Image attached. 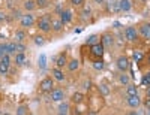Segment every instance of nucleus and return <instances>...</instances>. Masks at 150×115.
Listing matches in <instances>:
<instances>
[{"mask_svg": "<svg viewBox=\"0 0 150 115\" xmlns=\"http://www.w3.org/2000/svg\"><path fill=\"white\" fill-rule=\"evenodd\" d=\"M51 20H53V17L50 15V14H45V15H42L39 20H38V29H39V32H42V33H50L51 32Z\"/></svg>", "mask_w": 150, "mask_h": 115, "instance_id": "1", "label": "nucleus"}, {"mask_svg": "<svg viewBox=\"0 0 150 115\" xmlns=\"http://www.w3.org/2000/svg\"><path fill=\"white\" fill-rule=\"evenodd\" d=\"M104 54H105V46H104L102 43L98 42V43H95V45H90V57H92L93 60L102 58Z\"/></svg>", "mask_w": 150, "mask_h": 115, "instance_id": "2", "label": "nucleus"}, {"mask_svg": "<svg viewBox=\"0 0 150 115\" xmlns=\"http://www.w3.org/2000/svg\"><path fill=\"white\" fill-rule=\"evenodd\" d=\"M54 88V78L53 76H47L39 82V90L42 93H51Z\"/></svg>", "mask_w": 150, "mask_h": 115, "instance_id": "3", "label": "nucleus"}, {"mask_svg": "<svg viewBox=\"0 0 150 115\" xmlns=\"http://www.w3.org/2000/svg\"><path fill=\"white\" fill-rule=\"evenodd\" d=\"M125 37L129 42H137L138 41V30L135 27H132V25H129V27L125 29Z\"/></svg>", "mask_w": 150, "mask_h": 115, "instance_id": "4", "label": "nucleus"}, {"mask_svg": "<svg viewBox=\"0 0 150 115\" xmlns=\"http://www.w3.org/2000/svg\"><path fill=\"white\" fill-rule=\"evenodd\" d=\"M116 65H117V69L120 72H126L129 67H131V63H129V58L126 55H120L116 61Z\"/></svg>", "mask_w": 150, "mask_h": 115, "instance_id": "5", "label": "nucleus"}, {"mask_svg": "<svg viewBox=\"0 0 150 115\" xmlns=\"http://www.w3.org/2000/svg\"><path fill=\"white\" fill-rule=\"evenodd\" d=\"M33 24H35V17L32 14H26V15H23L20 18V25L23 29H29V27H32Z\"/></svg>", "mask_w": 150, "mask_h": 115, "instance_id": "6", "label": "nucleus"}, {"mask_svg": "<svg viewBox=\"0 0 150 115\" xmlns=\"http://www.w3.org/2000/svg\"><path fill=\"white\" fill-rule=\"evenodd\" d=\"M65 99V91L60 90V88H53L51 91V100L53 102H63Z\"/></svg>", "mask_w": 150, "mask_h": 115, "instance_id": "7", "label": "nucleus"}, {"mask_svg": "<svg viewBox=\"0 0 150 115\" xmlns=\"http://www.w3.org/2000/svg\"><path fill=\"white\" fill-rule=\"evenodd\" d=\"M138 33L144 37V39L150 41V22H143L138 29Z\"/></svg>", "mask_w": 150, "mask_h": 115, "instance_id": "8", "label": "nucleus"}, {"mask_svg": "<svg viewBox=\"0 0 150 115\" xmlns=\"http://www.w3.org/2000/svg\"><path fill=\"white\" fill-rule=\"evenodd\" d=\"M101 43H102L105 48H110L112 43H114V37H112V34H110V33H104V34L101 36Z\"/></svg>", "mask_w": 150, "mask_h": 115, "instance_id": "9", "label": "nucleus"}, {"mask_svg": "<svg viewBox=\"0 0 150 115\" xmlns=\"http://www.w3.org/2000/svg\"><path fill=\"white\" fill-rule=\"evenodd\" d=\"M128 105H129V108H138L141 105V97L138 94L128 96Z\"/></svg>", "mask_w": 150, "mask_h": 115, "instance_id": "10", "label": "nucleus"}, {"mask_svg": "<svg viewBox=\"0 0 150 115\" xmlns=\"http://www.w3.org/2000/svg\"><path fill=\"white\" fill-rule=\"evenodd\" d=\"M63 25H65V24L62 22L60 18H53V20H51V30L56 32V33H59V32L63 30Z\"/></svg>", "mask_w": 150, "mask_h": 115, "instance_id": "11", "label": "nucleus"}, {"mask_svg": "<svg viewBox=\"0 0 150 115\" xmlns=\"http://www.w3.org/2000/svg\"><path fill=\"white\" fill-rule=\"evenodd\" d=\"M51 75H53V78H54L56 81H59V82L65 81V73H63V70H62L60 67H54V69L51 70Z\"/></svg>", "mask_w": 150, "mask_h": 115, "instance_id": "12", "label": "nucleus"}, {"mask_svg": "<svg viewBox=\"0 0 150 115\" xmlns=\"http://www.w3.org/2000/svg\"><path fill=\"white\" fill-rule=\"evenodd\" d=\"M68 65V58H66V54L65 53H62V54H59L57 55V58H56V67H65Z\"/></svg>", "mask_w": 150, "mask_h": 115, "instance_id": "13", "label": "nucleus"}, {"mask_svg": "<svg viewBox=\"0 0 150 115\" xmlns=\"http://www.w3.org/2000/svg\"><path fill=\"white\" fill-rule=\"evenodd\" d=\"M60 20L63 24H68L72 21V12L69 9H65V11H62V14H60Z\"/></svg>", "mask_w": 150, "mask_h": 115, "instance_id": "14", "label": "nucleus"}, {"mask_svg": "<svg viewBox=\"0 0 150 115\" xmlns=\"http://www.w3.org/2000/svg\"><path fill=\"white\" fill-rule=\"evenodd\" d=\"M119 9L122 12H129L132 9V3H131V0H120L119 2Z\"/></svg>", "mask_w": 150, "mask_h": 115, "instance_id": "15", "label": "nucleus"}, {"mask_svg": "<svg viewBox=\"0 0 150 115\" xmlns=\"http://www.w3.org/2000/svg\"><path fill=\"white\" fill-rule=\"evenodd\" d=\"M66 66H68L69 72H75V70H78V67H80V61H78L77 58H72V60L68 61Z\"/></svg>", "mask_w": 150, "mask_h": 115, "instance_id": "16", "label": "nucleus"}, {"mask_svg": "<svg viewBox=\"0 0 150 115\" xmlns=\"http://www.w3.org/2000/svg\"><path fill=\"white\" fill-rule=\"evenodd\" d=\"M99 93H101L102 96H108L110 93H111V88L108 87V84L107 82H102V84H99Z\"/></svg>", "mask_w": 150, "mask_h": 115, "instance_id": "17", "label": "nucleus"}, {"mask_svg": "<svg viewBox=\"0 0 150 115\" xmlns=\"http://www.w3.org/2000/svg\"><path fill=\"white\" fill-rule=\"evenodd\" d=\"M14 39H15V42H23L24 39H26V32H24V29L17 30L14 33Z\"/></svg>", "mask_w": 150, "mask_h": 115, "instance_id": "18", "label": "nucleus"}, {"mask_svg": "<svg viewBox=\"0 0 150 115\" xmlns=\"http://www.w3.org/2000/svg\"><path fill=\"white\" fill-rule=\"evenodd\" d=\"M99 39H101V36H99V34H90L89 37H87V41H86V45H87V46L95 45V43L99 42Z\"/></svg>", "mask_w": 150, "mask_h": 115, "instance_id": "19", "label": "nucleus"}, {"mask_svg": "<svg viewBox=\"0 0 150 115\" xmlns=\"http://www.w3.org/2000/svg\"><path fill=\"white\" fill-rule=\"evenodd\" d=\"M104 67H105L104 58H96V60H93V69H95V70H102Z\"/></svg>", "mask_w": 150, "mask_h": 115, "instance_id": "20", "label": "nucleus"}, {"mask_svg": "<svg viewBox=\"0 0 150 115\" xmlns=\"http://www.w3.org/2000/svg\"><path fill=\"white\" fill-rule=\"evenodd\" d=\"M36 3V9H45L51 5V0H35Z\"/></svg>", "mask_w": 150, "mask_h": 115, "instance_id": "21", "label": "nucleus"}, {"mask_svg": "<svg viewBox=\"0 0 150 115\" xmlns=\"http://www.w3.org/2000/svg\"><path fill=\"white\" fill-rule=\"evenodd\" d=\"M24 63H26V55H24V53H17L15 54V65L23 66Z\"/></svg>", "mask_w": 150, "mask_h": 115, "instance_id": "22", "label": "nucleus"}, {"mask_svg": "<svg viewBox=\"0 0 150 115\" xmlns=\"http://www.w3.org/2000/svg\"><path fill=\"white\" fill-rule=\"evenodd\" d=\"M132 58L135 60V63H141V61H143V58H144V53H143V51L135 49L134 53H132Z\"/></svg>", "mask_w": 150, "mask_h": 115, "instance_id": "23", "label": "nucleus"}, {"mask_svg": "<svg viewBox=\"0 0 150 115\" xmlns=\"http://www.w3.org/2000/svg\"><path fill=\"white\" fill-rule=\"evenodd\" d=\"M126 94H128V96L138 94V87L134 85V84H128V87H126Z\"/></svg>", "mask_w": 150, "mask_h": 115, "instance_id": "24", "label": "nucleus"}, {"mask_svg": "<svg viewBox=\"0 0 150 115\" xmlns=\"http://www.w3.org/2000/svg\"><path fill=\"white\" fill-rule=\"evenodd\" d=\"M83 100H84V94H81V93H74L72 94V103L80 105V103H83Z\"/></svg>", "mask_w": 150, "mask_h": 115, "instance_id": "25", "label": "nucleus"}, {"mask_svg": "<svg viewBox=\"0 0 150 115\" xmlns=\"http://www.w3.org/2000/svg\"><path fill=\"white\" fill-rule=\"evenodd\" d=\"M24 9H26V11H35L36 9V3H35V0H26V2H24Z\"/></svg>", "mask_w": 150, "mask_h": 115, "instance_id": "26", "label": "nucleus"}, {"mask_svg": "<svg viewBox=\"0 0 150 115\" xmlns=\"http://www.w3.org/2000/svg\"><path fill=\"white\" fill-rule=\"evenodd\" d=\"M6 54H17V51H15V42H8L6 43Z\"/></svg>", "mask_w": 150, "mask_h": 115, "instance_id": "27", "label": "nucleus"}, {"mask_svg": "<svg viewBox=\"0 0 150 115\" xmlns=\"http://www.w3.org/2000/svg\"><path fill=\"white\" fill-rule=\"evenodd\" d=\"M8 72H9V65L0 60V75H8Z\"/></svg>", "mask_w": 150, "mask_h": 115, "instance_id": "28", "label": "nucleus"}, {"mask_svg": "<svg viewBox=\"0 0 150 115\" xmlns=\"http://www.w3.org/2000/svg\"><path fill=\"white\" fill-rule=\"evenodd\" d=\"M59 114H69V105L68 103H60L59 105Z\"/></svg>", "mask_w": 150, "mask_h": 115, "instance_id": "29", "label": "nucleus"}, {"mask_svg": "<svg viewBox=\"0 0 150 115\" xmlns=\"http://www.w3.org/2000/svg\"><path fill=\"white\" fill-rule=\"evenodd\" d=\"M33 41H35V45H38V46H44L45 45V37L44 36H36Z\"/></svg>", "mask_w": 150, "mask_h": 115, "instance_id": "30", "label": "nucleus"}, {"mask_svg": "<svg viewBox=\"0 0 150 115\" xmlns=\"http://www.w3.org/2000/svg\"><path fill=\"white\" fill-rule=\"evenodd\" d=\"M38 61H39V67H41V69H45V67H47V57H45V54H41Z\"/></svg>", "mask_w": 150, "mask_h": 115, "instance_id": "31", "label": "nucleus"}, {"mask_svg": "<svg viewBox=\"0 0 150 115\" xmlns=\"http://www.w3.org/2000/svg\"><path fill=\"white\" fill-rule=\"evenodd\" d=\"M15 51L17 53H24V51H26V45L21 43V42H15Z\"/></svg>", "mask_w": 150, "mask_h": 115, "instance_id": "32", "label": "nucleus"}, {"mask_svg": "<svg viewBox=\"0 0 150 115\" xmlns=\"http://www.w3.org/2000/svg\"><path fill=\"white\" fill-rule=\"evenodd\" d=\"M119 81H120L122 84H125V85H128V84H129V76H128V75H125V72H122Z\"/></svg>", "mask_w": 150, "mask_h": 115, "instance_id": "33", "label": "nucleus"}, {"mask_svg": "<svg viewBox=\"0 0 150 115\" xmlns=\"http://www.w3.org/2000/svg\"><path fill=\"white\" fill-rule=\"evenodd\" d=\"M17 114H18V115H26V114H29V109H27V106H18V109H17Z\"/></svg>", "mask_w": 150, "mask_h": 115, "instance_id": "34", "label": "nucleus"}, {"mask_svg": "<svg viewBox=\"0 0 150 115\" xmlns=\"http://www.w3.org/2000/svg\"><path fill=\"white\" fill-rule=\"evenodd\" d=\"M110 11L119 12V11H120V9H119V2H111V3H110Z\"/></svg>", "mask_w": 150, "mask_h": 115, "instance_id": "35", "label": "nucleus"}, {"mask_svg": "<svg viewBox=\"0 0 150 115\" xmlns=\"http://www.w3.org/2000/svg\"><path fill=\"white\" fill-rule=\"evenodd\" d=\"M81 14H83V17H89V15L92 14V9H90L89 6H84L83 11H81Z\"/></svg>", "mask_w": 150, "mask_h": 115, "instance_id": "36", "label": "nucleus"}, {"mask_svg": "<svg viewBox=\"0 0 150 115\" xmlns=\"http://www.w3.org/2000/svg\"><path fill=\"white\" fill-rule=\"evenodd\" d=\"M86 0H71V5L72 6H84Z\"/></svg>", "mask_w": 150, "mask_h": 115, "instance_id": "37", "label": "nucleus"}, {"mask_svg": "<svg viewBox=\"0 0 150 115\" xmlns=\"http://www.w3.org/2000/svg\"><path fill=\"white\" fill-rule=\"evenodd\" d=\"M143 84L144 85H150V73H147V75H144V78H143Z\"/></svg>", "mask_w": 150, "mask_h": 115, "instance_id": "38", "label": "nucleus"}, {"mask_svg": "<svg viewBox=\"0 0 150 115\" xmlns=\"http://www.w3.org/2000/svg\"><path fill=\"white\" fill-rule=\"evenodd\" d=\"M5 20H6V14H5L3 11H0V22L5 21Z\"/></svg>", "mask_w": 150, "mask_h": 115, "instance_id": "39", "label": "nucleus"}, {"mask_svg": "<svg viewBox=\"0 0 150 115\" xmlns=\"http://www.w3.org/2000/svg\"><path fill=\"white\" fill-rule=\"evenodd\" d=\"M144 106H146V109H150V97L144 100Z\"/></svg>", "mask_w": 150, "mask_h": 115, "instance_id": "40", "label": "nucleus"}, {"mask_svg": "<svg viewBox=\"0 0 150 115\" xmlns=\"http://www.w3.org/2000/svg\"><path fill=\"white\" fill-rule=\"evenodd\" d=\"M146 94H147V97H150V85L147 87V91H146Z\"/></svg>", "mask_w": 150, "mask_h": 115, "instance_id": "41", "label": "nucleus"}, {"mask_svg": "<svg viewBox=\"0 0 150 115\" xmlns=\"http://www.w3.org/2000/svg\"><path fill=\"white\" fill-rule=\"evenodd\" d=\"M95 3H98V5H101V3H104V0H93Z\"/></svg>", "mask_w": 150, "mask_h": 115, "instance_id": "42", "label": "nucleus"}, {"mask_svg": "<svg viewBox=\"0 0 150 115\" xmlns=\"http://www.w3.org/2000/svg\"><path fill=\"white\" fill-rule=\"evenodd\" d=\"M147 63H149V66H150V51H149V54H147Z\"/></svg>", "mask_w": 150, "mask_h": 115, "instance_id": "43", "label": "nucleus"}, {"mask_svg": "<svg viewBox=\"0 0 150 115\" xmlns=\"http://www.w3.org/2000/svg\"><path fill=\"white\" fill-rule=\"evenodd\" d=\"M14 17H20V12L18 11H14Z\"/></svg>", "mask_w": 150, "mask_h": 115, "instance_id": "44", "label": "nucleus"}, {"mask_svg": "<svg viewBox=\"0 0 150 115\" xmlns=\"http://www.w3.org/2000/svg\"><path fill=\"white\" fill-rule=\"evenodd\" d=\"M147 114H150V109H147Z\"/></svg>", "mask_w": 150, "mask_h": 115, "instance_id": "45", "label": "nucleus"}, {"mask_svg": "<svg viewBox=\"0 0 150 115\" xmlns=\"http://www.w3.org/2000/svg\"><path fill=\"white\" fill-rule=\"evenodd\" d=\"M143 2H147V0H143Z\"/></svg>", "mask_w": 150, "mask_h": 115, "instance_id": "46", "label": "nucleus"}]
</instances>
